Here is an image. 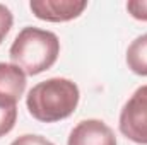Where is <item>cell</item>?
I'll list each match as a JSON object with an SVG mask.
<instances>
[{
	"instance_id": "52a82bcc",
	"label": "cell",
	"mask_w": 147,
	"mask_h": 145,
	"mask_svg": "<svg viewBox=\"0 0 147 145\" xmlns=\"http://www.w3.org/2000/svg\"><path fill=\"white\" fill-rule=\"evenodd\" d=\"M127 65L137 75L147 77V34L135 38L127 50Z\"/></svg>"
},
{
	"instance_id": "3957f363",
	"label": "cell",
	"mask_w": 147,
	"mask_h": 145,
	"mask_svg": "<svg viewBox=\"0 0 147 145\" xmlns=\"http://www.w3.org/2000/svg\"><path fill=\"white\" fill-rule=\"evenodd\" d=\"M120 132L134 144L147 145V85L139 87L120 113Z\"/></svg>"
},
{
	"instance_id": "7a4b0ae2",
	"label": "cell",
	"mask_w": 147,
	"mask_h": 145,
	"mask_svg": "<svg viewBox=\"0 0 147 145\" xmlns=\"http://www.w3.org/2000/svg\"><path fill=\"white\" fill-rule=\"evenodd\" d=\"M60 55V39L55 33L28 26L16 36L9 56L26 75H39L51 68Z\"/></svg>"
},
{
	"instance_id": "30bf717a",
	"label": "cell",
	"mask_w": 147,
	"mask_h": 145,
	"mask_svg": "<svg viewBox=\"0 0 147 145\" xmlns=\"http://www.w3.org/2000/svg\"><path fill=\"white\" fill-rule=\"evenodd\" d=\"M12 24H14V15H12V12H10L3 3H0V44H2V41L5 39V36L9 34Z\"/></svg>"
},
{
	"instance_id": "6da1fadb",
	"label": "cell",
	"mask_w": 147,
	"mask_h": 145,
	"mask_svg": "<svg viewBox=\"0 0 147 145\" xmlns=\"http://www.w3.org/2000/svg\"><path fill=\"white\" fill-rule=\"evenodd\" d=\"M80 92L70 79L53 77L36 84L26 97L29 114L41 123H57L77 109Z\"/></svg>"
},
{
	"instance_id": "8fae6325",
	"label": "cell",
	"mask_w": 147,
	"mask_h": 145,
	"mask_svg": "<svg viewBox=\"0 0 147 145\" xmlns=\"http://www.w3.org/2000/svg\"><path fill=\"white\" fill-rule=\"evenodd\" d=\"M10 145H55L50 142L48 138L41 137V135H22L19 138H16Z\"/></svg>"
},
{
	"instance_id": "ba28073f",
	"label": "cell",
	"mask_w": 147,
	"mask_h": 145,
	"mask_svg": "<svg viewBox=\"0 0 147 145\" xmlns=\"http://www.w3.org/2000/svg\"><path fill=\"white\" fill-rule=\"evenodd\" d=\"M17 119V106H0V138L12 132Z\"/></svg>"
},
{
	"instance_id": "8992f818",
	"label": "cell",
	"mask_w": 147,
	"mask_h": 145,
	"mask_svg": "<svg viewBox=\"0 0 147 145\" xmlns=\"http://www.w3.org/2000/svg\"><path fill=\"white\" fill-rule=\"evenodd\" d=\"M26 91V73L14 63H0V106H17Z\"/></svg>"
},
{
	"instance_id": "5b68a950",
	"label": "cell",
	"mask_w": 147,
	"mask_h": 145,
	"mask_svg": "<svg viewBox=\"0 0 147 145\" xmlns=\"http://www.w3.org/2000/svg\"><path fill=\"white\" fill-rule=\"evenodd\" d=\"M67 145H116V137L105 121L92 118L74 126Z\"/></svg>"
},
{
	"instance_id": "277c9868",
	"label": "cell",
	"mask_w": 147,
	"mask_h": 145,
	"mask_svg": "<svg viewBox=\"0 0 147 145\" xmlns=\"http://www.w3.org/2000/svg\"><path fill=\"white\" fill-rule=\"evenodd\" d=\"M87 7L86 0H31L29 9L46 22H69L77 19Z\"/></svg>"
},
{
	"instance_id": "9c48e42d",
	"label": "cell",
	"mask_w": 147,
	"mask_h": 145,
	"mask_svg": "<svg viewBox=\"0 0 147 145\" xmlns=\"http://www.w3.org/2000/svg\"><path fill=\"white\" fill-rule=\"evenodd\" d=\"M127 10L134 19L147 22V0H130V2H127Z\"/></svg>"
}]
</instances>
